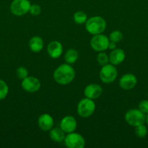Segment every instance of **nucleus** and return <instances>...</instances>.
I'll use <instances>...</instances> for the list:
<instances>
[{"label":"nucleus","mask_w":148,"mask_h":148,"mask_svg":"<svg viewBox=\"0 0 148 148\" xmlns=\"http://www.w3.org/2000/svg\"><path fill=\"white\" fill-rule=\"evenodd\" d=\"M75 72L69 64H63L58 66L54 72L53 77L59 85H65L71 83L75 78Z\"/></svg>","instance_id":"f257e3e1"},{"label":"nucleus","mask_w":148,"mask_h":148,"mask_svg":"<svg viewBox=\"0 0 148 148\" xmlns=\"http://www.w3.org/2000/svg\"><path fill=\"white\" fill-rule=\"evenodd\" d=\"M106 21L100 16H94L86 22V29L91 35H97L103 33L106 28Z\"/></svg>","instance_id":"f03ea898"},{"label":"nucleus","mask_w":148,"mask_h":148,"mask_svg":"<svg viewBox=\"0 0 148 148\" xmlns=\"http://www.w3.org/2000/svg\"><path fill=\"white\" fill-rule=\"evenodd\" d=\"M125 120L126 122L131 127H137V126L144 124L146 121L145 114L142 113L138 108L130 109L125 114Z\"/></svg>","instance_id":"7ed1b4c3"},{"label":"nucleus","mask_w":148,"mask_h":148,"mask_svg":"<svg viewBox=\"0 0 148 148\" xmlns=\"http://www.w3.org/2000/svg\"><path fill=\"white\" fill-rule=\"evenodd\" d=\"M95 108V103L93 101V100L86 97L78 103L77 106V112L80 116L83 118H87L91 116L94 114Z\"/></svg>","instance_id":"20e7f679"},{"label":"nucleus","mask_w":148,"mask_h":148,"mask_svg":"<svg viewBox=\"0 0 148 148\" xmlns=\"http://www.w3.org/2000/svg\"><path fill=\"white\" fill-rule=\"evenodd\" d=\"M118 76V71L112 64H107L102 67L100 72V78L104 83H110L115 81Z\"/></svg>","instance_id":"39448f33"},{"label":"nucleus","mask_w":148,"mask_h":148,"mask_svg":"<svg viewBox=\"0 0 148 148\" xmlns=\"http://www.w3.org/2000/svg\"><path fill=\"white\" fill-rule=\"evenodd\" d=\"M30 5L29 0H13L10 4V11L14 15L23 16L29 12Z\"/></svg>","instance_id":"423d86ee"},{"label":"nucleus","mask_w":148,"mask_h":148,"mask_svg":"<svg viewBox=\"0 0 148 148\" xmlns=\"http://www.w3.org/2000/svg\"><path fill=\"white\" fill-rule=\"evenodd\" d=\"M109 42H110L109 38L100 33L93 36L90 41V45L93 50L97 52H102L108 49Z\"/></svg>","instance_id":"0eeeda50"},{"label":"nucleus","mask_w":148,"mask_h":148,"mask_svg":"<svg viewBox=\"0 0 148 148\" xmlns=\"http://www.w3.org/2000/svg\"><path fill=\"white\" fill-rule=\"evenodd\" d=\"M65 145L68 148H83L85 146V140L78 133H68L65 137Z\"/></svg>","instance_id":"6e6552de"},{"label":"nucleus","mask_w":148,"mask_h":148,"mask_svg":"<svg viewBox=\"0 0 148 148\" xmlns=\"http://www.w3.org/2000/svg\"><path fill=\"white\" fill-rule=\"evenodd\" d=\"M21 86L26 92H35L40 89L41 82L36 77L28 76L23 79Z\"/></svg>","instance_id":"1a4fd4ad"},{"label":"nucleus","mask_w":148,"mask_h":148,"mask_svg":"<svg viewBox=\"0 0 148 148\" xmlns=\"http://www.w3.org/2000/svg\"><path fill=\"white\" fill-rule=\"evenodd\" d=\"M137 83V79L136 77L133 74H126L120 77L119 80V85L120 87L123 90H129L132 89L136 86Z\"/></svg>","instance_id":"9d476101"},{"label":"nucleus","mask_w":148,"mask_h":148,"mask_svg":"<svg viewBox=\"0 0 148 148\" xmlns=\"http://www.w3.org/2000/svg\"><path fill=\"white\" fill-rule=\"evenodd\" d=\"M77 127V121L74 117L67 116L64 117L60 121V128L65 133L73 132Z\"/></svg>","instance_id":"9b49d317"},{"label":"nucleus","mask_w":148,"mask_h":148,"mask_svg":"<svg viewBox=\"0 0 148 148\" xmlns=\"http://www.w3.org/2000/svg\"><path fill=\"white\" fill-rule=\"evenodd\" d=\"M102 93V88L97 84H89L84 89V95L90 99H97Z\"/></svg>","instance_id":"f8f14e48"},{"label":"nucleus","mask_w":148,"mask_h":148,"mask_svg":"<svg viewBox=\"0 0 148 148\" xmlns=\"http://www.w3.org/2000/svg\"><path fill=\"white\" fill-rule=\"evenodd\" d=\"M62 51H63V48L60 42L55 40V41L50 42L48 44L47 52L49 56L52 59H58L60 57Z\"/></svg>","instance_id":"ddd939ff"},{"label":"nucleus","mask_w":148,"mask_h":148,"mask_svg":"<svg viewBox=\"0 0 148 148\" xmlns=\"http://www.w3.org/2000/svg\"><path fill=\"white\" fill-rule=\"evenodd\" d=\"M38 125L42 131H49L54 125L53 118L48 114H43L39 117Z\"/></svg>","instance_id":"4468645a"},{"label":"nucleus","mask_w":148,"mask_h":148,"mask_svg":"<svg viewBox=\"0 0 148 148\" xmlns=\"http://www.w3.org/2000/svg\"><path fill=\"white\" fill-rule=\"evenodd\" d=\"M126 59V53L124 51L120 49H115L112 50L109 56V62L113 65H118L121 64Z\"/></svg>","instance_id":"2eb2a0df"},{"label":"nucleus","mask_w":148,"mask_h":148,"mask_svg":"<svg viewBox=\"0 0 148 148\" xmlns=\"http://www.w3.org/2000/svg\"><path fill=\"white\" fill-rule=\"evenodd\" d=\"M29 47L35 53H39L43 49L44 41L39 36H33L29 40Z\"/></svg>","instance_id":"dca6fc26"},{"label":"nucleus","mask_w":148,"mask_h":148,"mask_svg":"<svg viewBox=\"0 0 148 148\" xmlns=\"http://www.w3.org/2000/svg\"><path fill=\"white\" fill-rule=\"evenodd\" d=\"M49 137L54 142L61 143L62 140H65V132L61 128L52 129L49 132Z\"/></svg>","instance_id":"f3484780"},{"label":"nucleus","mask_w":148,"mask_h":148,"mask_svg":"<svg viewBox=\"0 0 148 148\" xmlns=\"http://www.w3.org/2000/svg\"><path fill=\"white\" fill-rule=\"evenodd\" d=\"M64 59L66 63L69 64H74L78 59V52L74 49H68L64 56Z\"/></svg>","instance_id":"a211bd4d"},{"label":"nucleus","mask_w":148,"mask_h":148,"mask_svg":"<svg viewBox=\"0 0 148 148\" xmlns=\"http://www.w3.org/2000/svg\"><path fill=\"white\" fill-rule=\"evenodd\" d=\"M73 20L74 22L77 24H84L87 21V15L84 12L78 11L74 14Z\"/></svg>","instance_id":"6ab92c4d"},{"label":"nucleus","mask_w":148,"mask_h":148,"mask_svg":"<svg viewBox=\"0 0 148 148\" xmlns=\"http://www.w3.org/2000/svg\"><path fill=\"white\" fill-rule=\"evenodd\" d=\"M123 33L120 31V30H114L112 32L109 36V40L110 41H113L114 43H118V42L121 41L123 39Z\"/></svg>","instance_id":"aec40b11"},{"label":"nucleus","mask_w":148,"mask_h":148,"mask_svg":"<svg viewBox=\"0 0 148 148\" xmlns=\"http://www.w3.org/2000/svg\"><path fill=\"white\" fill-rule=\"evenodd\" d=\"M135 134L139 138H144L146 137L147 134V129L145 124H141V125L136 127L135 129Z\"/></svg>","instance_id":"412c9836"},{"label":"nucleus","mask_w":148,"mask_h":148,"mask_svg":"<svg viewBox=\"0 0 148 148\" xmlns=\"http://www.w3.org/2000/svg\"><path fill=\"white\" fill-rule=\"evenodd\" d=\"M9 92L8 85L2 79H0V101L7 97Z\"/></svg>","instance_id":"4be33fe9"},{"label":"nucleus","mask_w":148,"mask_h":148,"mask_svg":"<svg viewBox=\"0 0 148 148\" xmlns=\"http://www.w3.org/2000/svg\"><path fill=\"white\" fill-rule=\"evenodd\" d=\"M97 59L98 63L100 64V65H101L102 66L107 64L109 62V56H107V53H104L103 51L100 52V53L97 55Z\"/></svg>","instance_id":"5701e85b"},{"label":"nucleus","mask_w":148,"mask_h":148,"mask_svg":"<svg viewBox=\"0 0 148 148\" xmlns=\"http://www.w3.org/2000/svg\"><path fill=\"white\" fill-rule=\"evenodd\" d=\"M16 75H17V77L20 79H23L26 77H27L28 75V72L27 69H26L23 66H20L16 70Z\"/></svg>","instance_id":"b1692460"},{"label":"nucleus","mask_w":148,"mask_h":148,"mask_svg":"<svg viewBox=\"0 0 148 148\" xmlns=\"http://www.w3.org/2000/svg\"><path fill=\"white\" fill-rule=\"evenodd\" d=\"M41 7L39 5H38V4H34L30 5L29 12H30L32 15H34V16L39 15V14L41 13Z\"/></svg>","instance_id":"393cba45"},{"label":"nucleus","mask_w":148,"mask_h":148,"mask_svg":"<svg viewBox=\"0 0 148 148\" xmlns=\"http://www.w3.org/2000/svg\"><path fill=\"white\" fill-rule=\"evenodd\" d=\"M139 109L144 114H148V101L144 100L139 103Z\"/></svg>","instance_id":"a878e982"},{"label":"nucleus","mask_w":148,"mask_h":148,"mask_svg":"<svg viewBox=\"0 0 148 148\" xmlns=\"http://www.w3.org/2000/svg\"><path fill=\"white\" fill-rule=\"evenodd\" d=\"M116 48V45H115V43H114V42L113 41H110L109 42V45H108V49H110V50H113V49H115Z\"/></svg>","instance_id":"bb28decb"},{"label":"nucleus","mask_w":148,"mask_h":148,"mask_svg":"<svg viewBox=\"0 0 148 148\" xmlns=\"http://www.w3.org/2000/svg\"><path fill=\"white\" fill-rule=\"evenodd\" d=\"M145 122H147V125H148V114H147V116H146V121H145Z\"/></svg>","instance_id":"cd10ccee"}]
</instances>
